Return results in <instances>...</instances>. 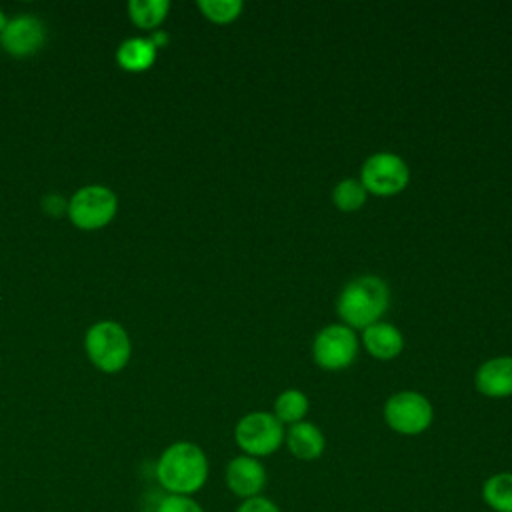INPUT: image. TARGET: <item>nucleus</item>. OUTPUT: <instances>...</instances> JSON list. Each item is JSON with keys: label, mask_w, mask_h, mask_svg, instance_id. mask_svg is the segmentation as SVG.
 <instances>
[{"label": "nucleus", "mask_w": 512, "mask_h": 512, "mask_svg": "<svg viewBox=\"0 0 512 512\" xmlns=\"http://www.w3.org/2000/svg\"><path fill=\"white\" fill-rule=\"evenodd\" d=\"M210 474L206 452L190 440L168 444L156 460L154 476L166 494L194 496L204 488Z\"/></svg>", "instance_id": "nucleus-1"}, {"label": "nucleus", "mask_w": 512, "mask_h": 512, "mask_svg": "<svg viewBox=\"0 0 512 512\" xmlns=\"http://www.w3.org/2000/svg\"><path fill=\"white\" fill-rule=\"evenodd\" d=\"M390 290L380 276L364 274L350 280L336 302L342 324L352 330H364L378 322L388 310Z\"/></svg>", "instance_id": "nucleus-2"}, {"label": "nucleus", "mask_w": 512, "mask_h": 512, "mask_svg": "<svg viewBox=\"0 0 512 512\" xmlns=\"http://www.w3.org/2000/svg\"><path fill=\"white\" fill-rule=\"evenodd\" d=\"M84 350L94 368L104 374H116L130 362L132 340L120 322L98 320L86 330Z\"/></svg>", "instance_id": "nucleus-3"}, {"label": "nucleus", "mask_w": 512, "mask_h": 512, "mask_svg": "<svg viewBox=\"0 0 512 512\" xmlns=\"http://www.w3.org/2000/svg\"><path fill=\"white\" fill-rule=\"evenodd\" d=\"M118 212V196L104 184H88L78 188L66 206V216L74 228L94 232L106 228Z\"/></svg>", "instance_id": "nucleus-4"}, {"label": "nucleus", "mask_w": 512, "mask_h": 512, "mask_svg": "<svg viewBox=\"0 0 512 512\" xmlns=\"http://www.w3.org/2000/svg\"><path fill=\"white\" fill-rule=\"evenodd\" d=\"M284 424L264 410H254L244 414L234 426V442L242 454L252 458L272 456L284 444Z\"/></svg>", "instance_id": "nucleus-5"}, {"label": "nucleus", "mask_w": 512, "mask_h": 512, "mask_svg": "<svg viewBox=\"0 0 512 512\" xmlns=\"http://www.w3.org/2000/svg\"><path fill=\"white\" fill-rule=\"evenodd\" d=\"M384 422L402 436H418L432 426L434 408L430 400L416 390H402L384 402Z\"/></svg>", "instance_id": "nucleus-6"}, {"label": "nucleus", "mask_w": 512, "mask_h": 512, "mask_svg": "<svg viewBox=\"0 0 512 512\" xmlns=\"http://www.w3.org/2000/svg\"><path fill=\"white\" fill-rule=\"evenodd\" d=\"M360 182L368 194L396 196L410 182V168L406 160L394 152L370 154L360 168Z\"/></svg>", "instance_id": "nucleus-7"}, {"label": "nucleus", "mask_w": 512, "mask_h": 512, "mask_svg": "<svg viewBox=\"0 0 512 512\" xmlns=\"http://www.w3.org/2000/svg\"><path fill=\"white\" fill-rule=\"evenodd\" d=\"M358 336L346 324L324 326L312 342V358L322 370H344L358 354Z\"/></svg>", "instance_id": "nucleus-8"}, {"label": "nucleus", "mask_w": 512, "mask_h": 512, "mask_svg": "<svg viewBox=\"0 0 512 512\" xmlns=\"http://www.w3.org/2000/svg\"><path fill=\"white\" fill-rule=\"evenodd\" d=\"M46 42V26L34 14H20L6 22L0 34L2 50L12 58H28L40 52Z\"/></svg>", "instance_id": "nucleus-9"}, {"label": "nucleus", "mask_w": 512, "mask_h": 512, "mask_svg": "<svg viewBox=\"0 0 512 512\" xmlns=\"http://www.w3.org/2000/svg\"><path fill=\"white\" fill-rule=\"evenodd\" d=\"M224 482H226V488L236 498L248 500V498L262 496L268 482V472L262 460L246 454H238L226 464Z\"/></svg>", "instance_id": "nucleus-10"}, {"label": "nucleus", "mask_w": 512, "mask_h": 512, "mask_svg": "<svg viewBox=\"0 0 512 512\" xmlns=\"http://www.w3.org/2000/svg\"><path fill=\"white\" fill-rule=\"evenodd\" d=\"M474 386L482 396H512V356H496L482 362L474 374Z\"/></svg>", "instance_id": "nucleus-11"}, {"label": "nucleus", "mask_w": 512, "mask_h": 512, "mask_svg": "<svg viewBox=\"0 0 512 512\" xmlns=\"http://www.w3.org/2000/svg\"><path fill=\"white\" fill-rule=\"evenodd\" d=\"M284 444L296 460L312 462L324 454L326 436L314 422L302 420V422L288 426V430L284 434Z\"/></svg>", "instance_id": "nucleus-12"}, {"label": "nucleus", "mask_w": 512, "mask_h": 512, "mask_svg": "<svg viewBox=\"0 0 512 512\" xmlns=\"http://www.w3.org/2000/svg\"><path fill=\"white\" fill-rule=\"evenodd\" d=\"M362 346L376 360H392L404 350V336L394 324L378 320L362 330Z\"/></svg>", "instance_id": "nucleus-13"}, {"label": "nucleus", "mask_w": 512, "mask_h": 512, "mask_svg": "<svg viewBox=\"0 0 512 512\" xmlns=\"http://www.w3.org/2000/svg\"><path fill=\"white\" fill-rule=\"evenodd\" d=\"M158 48L150 40V36H132L120 42L116 48V64L130 74H140L152 68L156 62Z\"/></svg>", "instance_id": "nucleus-14"}, {"label": "nucleus", "mask_w": 512, "mask_h": 512, "mask_svg": "<svg viewBox=\"0 0 512 512\" xmlns=\"http://www.w3.org/2000/svg\"><path fill=\"white\" fill-rule=\"evenodd\" d=\"M482 502L492 512H512V472H494L482 482Z\"/></svg>", "instance_id": "nucleus-15"}, {"label": "nucleus", "mask_w": 512, "mask_h": 512, "mask_svg": "<svg viewBox=\"0 0 512 512\" xmlns=\"http://www.w3.org/2000/svg\"><path fill=\"white\" fill-rule=\"evenodd\" d=\"M130 22L138 30H156L170 12L168 0H130L126 6Z\"/></svg>", "instance_id": "nucleus-16"}, {"label": "nucleus", "mask_w": 512, "mask_h": 512, "mask_svg": "<svg viewBox=\"0 0 512 512\" xmlns=\"http://www.w3.org/2000/svg\"><path fill=\"white\" fill-rule=\"evenodd\" d=\"M310 410V400L302 390L296 388H288L284 392H280L274 400V410L272 414L282 422V424H296L302 422L306 418Z\"/></svg>", "instance_id": "nucleus-17"}, {"label": "nucleus", "mask_w": 512, "mask_h": 512, "mask_svg": "<svg viewBox=\"0 0 512 512\" xmlns=\"http://www.w3.org/2000/svg\"><path fill=\"white\" fill-rule=\"evenodd\" d=\"M368 192L360 178H344L332 190L334 206L342 212H356L366 204Z\"/></svg>", "instance_id": "nucleus-18"}, {"label": "nucleus", "mask_w": 512, "mask_h": 512, "mask_svg": "<svg viewBox=\"0 0 512 512\" xmlns=\"http://www.w3.org/2000/svg\"><path fill=\"white\" fill-rule=\"evenodd\" d=\"M196 6L208 22L220 26L234 22L244 8L240 0H200Z\"/></svg>", "instance_id": "nucleus-19"}, {"label": "nucleus", "mask_w": 512, "mask_h": 512, "mask_svg": "<svg viewBox=\"0 0 512 512\" xmlns=\"http://www.w3.org/2000/svg\"><path fill=\"white\" fill-rule=\"evenodd\" d=\"M154 512H206L202 504L194 496H178V494H164L156 504Z\"/></svg>", "instance_id": "nucleus-20"}, {"label": "nucleus", "mask_w": 512, "mask_h": 512, "mask_svg": "<svg viewBox=\"0 0 512 512\" xmlns=\"http://www.w3.org/2000/svg\"><path fill=\"white\" fill-rule=\"evenodd\" d=\"M234 512H282V510L272 498L262 494V496H256V498L242 500Z\"/></svg>", "instance_id": "nucleus-21"}, {"label": "nucleus", "mask_w": 512, "mask_h": 512, "mask_svg": "<svg viewBox=\"0 0 512 512\" xmlns=\"http://www.w3.org/2000/svg\"><path fill=\"white\" fill-rule=\"evenodd\" d=\"M6 22H8V18H6V14H4V10L0 8V34H2V30L6 28Z\"/></svg>", "instance_id": "nucleus-22"}]
</instances>
